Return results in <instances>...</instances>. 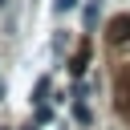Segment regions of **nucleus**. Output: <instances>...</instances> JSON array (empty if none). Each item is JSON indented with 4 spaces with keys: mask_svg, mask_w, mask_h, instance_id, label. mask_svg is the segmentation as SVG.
<instances>
[{
    "mask_svg": "<svg viewBox=\"0 0 130 130\" xmlns=\"http://www.w3.org/2000/svg\"><path fill=\"white\" fill-rule=\"evenodd\" d=\"M106 41H110V45H126V41H130V12H118V16L106 24Z\"/></svg>",
    "mask_w": 130,
    "mask_h": 130,
    "instance_id": "1",
    "label": "nucleus"
},
{
    "mask_svg": "<svg viewBox=\"0 0 130 130\" xmlns=\"http://www.w3.org/2000/svg\"><path fill=\"white\" fill-rule=\"evenodd\" d=\"M77 4H81V0H53V12H57V16H65V12H73Z\"/></svg>",
    "mask_w": 130,
    "mask_h": 130,
    "instance_id": "2",
    "label": "nucleus"
},
{
    "mask_svg": "<svg viewBox=\"0 0 130 130\" xmlns=\"http://www.w3.org/2000/svg\"><path fill=\"white\" fill-rule=\"evenodd\" d=\"M73 118H77V122H93V114H89V106H85V102H77V106H73Z\"/></svg>",
    "mask_w": 130,
    "mask_h": 130,
    "instance_id": "3",
    "label": "nucleus"
},
{
    "mask_svg": "<svg viewBox=\"0 0 130 130\" xmlns=\"http://www.w3.org/2000/svg\"><path fill=\"white\" fill-rule=\"evenodd\" d=\"M98 4H102V0H89V4H85V24L98 20Z\"/></svg>",
    "mask_w": 130,
    "mask_h": 130,
    "instance_id": "4",
    "label": "nucleus"
},
{
    "mask_svg": "<svg viewBox=\"0 0 130 130\" xmlns=\"http://www.w3.org/2000/svg\"><path fill=\"white\" fill-rule=\"evenodd\" d=\"M85 61H89V53H85V49H81V53H77V57H73V73H81V69H85Z\"/></svg>",
    "mask_w": 130,
    "mask_h": 130,
    "instance_id": "5",
    "label": "nucleus"
},
{
    "mask_svg": "<svg viewBox=\"0 0 130 130\" xmlns=\"http://www.w3.org/2000/svg\"><path fill=\"white\" fill-rule=\"evenodd\" d=\"M4 4H8V0H0V8H4Z\"/></svg>",
    "mask_w": 130,
    "mask_h": 130,
    "instance_id": "6",
    "label": "nucleus"
}]
</instances>
